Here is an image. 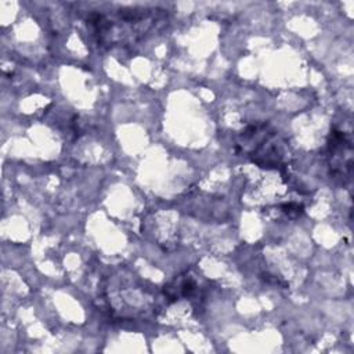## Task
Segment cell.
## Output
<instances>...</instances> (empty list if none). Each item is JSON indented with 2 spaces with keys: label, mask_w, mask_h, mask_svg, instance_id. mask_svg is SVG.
<instances>
[{
  "label": "cell",
  "mask_w": 354,
  "mask_h": 354,
  "mask_svg": "<svg viewBox=\"0 0 354 354\" xmlns=\"http://www.w3.org/2000/svg\"><path fill=\"white\" fill-rule=\"evenodd\" d=\"M330 174L337 178H350L353 169V144L350 137L340 130H333L328 142Z\"/></svg>",
  "instance_id": "obj_3"
},
{
  "label": "cell",
  "mask_w": 354,
  "mask_h": 354,
  "mask_svg": "<svg viewBox=\"0 0 354 354\" xmlns=\"http://www.w3.org/2000/svg\"><path fill=\"white\" fill-rule=\"evenodd\" d=\"M241 145L246 147L236 148V152L246 151V156L254 165L266 169H277L282 166V145L278 141L277 133L267 123L248 126L239 134L236 147Z\"/></svg>",
  "instance_id": "obj_2"
},
{
  "label": "cell",
  "mask_w": 354,
  "mask_h": 354,
  "mask_svg": "<svg viewBox=\"0 0 354 354\" xmlns=\"http://www.w3.org/2000/svg\"><path fill=\"white\" fill-rule=\"evenodd\" d=\"M167 10L156 6L122 7L109 12L93 11L87 17V28L100 46L113 47L138 40L162 25Z\"/></svg>",
  "instance_id": "obj_1"
}]
</instances>
